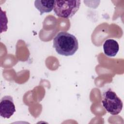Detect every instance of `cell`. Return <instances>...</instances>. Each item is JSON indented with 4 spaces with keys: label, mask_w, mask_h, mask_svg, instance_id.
I'll list each match as a JSON object with an SVG mask.
<instances>
[{
    "label": "cell",
    "mask_w": 124,
    "mask_h": 124,
    "mask_svg": "<svg viewBox=\"0 0 124 124\" xmlns=\"http://www.w3.org/2000/svg\"><path fill=\"white\" fill-rule=\"evenodd\" d=\"M53 47L59 54L70 56L78 50V43L74 35L66 31H61L53 39Z\"/></svg>",
    "instance_id": "1"
},
{
    "label": "cell",
    "mask_w": 124,
    "mask_h": 124,
    "mask_svg": "<svg viewBox=\"0 0 124 124\" xmlns=\"http://www.w3.org/2000/svg\"><path fill=\"white\" fill-rule=\"evenodd\" d=\"M80 0H55L53 10L57 16L64 18L73 16L78 10Z\"/></svg>",
    "instance_id": "2"
},
{
    "label": "cell",
    "mask_w": 124,
    "mask_h": 124,
    "mask_svg": "<svg viewBox=\"0 0 124 124\" xmlns=\"http://www.w3.org/2000/svg\"><path fill=\"white\" fill-rule=\"evenodd\" d=\"M103 107L110 114L116 115L123 108V103L115 92L109 89L104 93L102 101Z\"/></svg>",
    "instance_id": "3"
},
{
    "label": "cell",
    "mask_w": 124,
    "mask_h": 124,
    "mask_svg": "<svg viewBox=\"0 0 124 124\" xmlns=\"http://www.w3.org/2000/svg\"><path fill=\"white\" fill-rule=\"evenodd\" d=\"M13 97L10 95L3 96L0 102V115L4 118H10L16 112Z\"/></svg>",
    "instance_id": "4"
},
{
    "label": "cell",
    "mask_w": 124,
    "mask_h": 124,
    "mask_svg": "<svg viewBox=\"0 0 124 124\" xmlns=\"http://www.w3.org/2000/svg\"><path fill=\"white\" fill-rule=\"evenodd\" d=\"M103 50L105 54L108 57H114L118 53L119 46L118 42L112 39H109L104 42Z\"/></svg>",
    "instance_id": "5"
},
{
    "label": "cell",
    "mask_w": 124,
    "mask_h": 124,
    "mask_svg": "<svg viewBox=\"0 0 124 124\" xmlns=\"http://www.w3.org/2000/svg\"><path fill=\"white\" fill-rule=\"evenodd\" d=\"M55 0H36L34 1L35 8L39 10L40 15L45 13H49L54 8Z\"/></svg>",
    "instance_id": "6"
}]
</instances>
